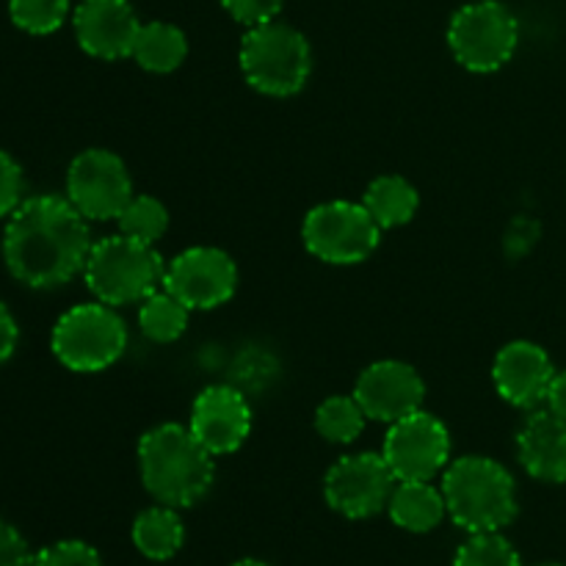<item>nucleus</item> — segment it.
Wrapping results in <instances>:
<instances>
[{
    "label": "nucleus",
    "instance_id": "obj_7",
    "mask_svg": "<svg viewBox=\"0 0 566 566\" xmlns=\"http://www.w3.org/2000/svg\"><path fill=\"white\" fill-rule=\"evenodd\" d=\"M520 22L501 0H475L462 6L448 25V48L470 72H497L514 59Z\"/></svg>",
    "mask_w": 566,
    "mask_h": 566
},
{
    "label": "nucleus",
    "instance_id": "obj_4",
    "mask_svg": "<svg viewBox=\"0 0 566 566\" xmlns=\"http://www.w3.org/2000/svg\"><path fill=\"white\" fill-rule=\"evenodd\" d=\"M166 263L149 243L127 235H108L88 252L83 280L94 298L111 307L144 302L164 287Z\"/></svg>",
    "mask_w": 566,
    "mask_h": 566
},
{
    "label": "nucleus",
    "instance_id": "obj_25",
    "mask_svg": "<svg viewBox=\"0 0 566 566\" xmlns=\"http://www.w3.org/2000/svg\"><path fill=\"white\" fill-rule=\"evenodd\" d=\"M9 17L20 31L48 36L70 17V0H9Z\"/></svg>",
    "mask_w": 566,
    "mask_h": 566
},
{
    "label": "nucleus",
    "instance_id": "obj_34",
    "mask_svg": "<svg viewBox=\"0 0 566 566\" xmlns=\"http://www.w3.org/2000/svg\"><path fill=\"white\" fill-rule=\"evenodd\" d=\"M539 566H558V564H539Z\"/></svg>",
    "mask_w": 566,
    "mask_h": 566
},
{
    "label": "nucleus",
    "instance_id": "obj_20",
    "mask_svg": "<svg viewBox=\"0 0 566 566\" xmlns=\"http://www.w3.org/2000/svg\"><path fill=\"white\" fill-rule=\"evenodd\" d=\"M188 39L171 22H142L130 59L153 75H169L186 61Z\"/></svg>",
    "mask_w": 566,
    "mask_h": 566
},
{
    "label": "nucleus",
    "instance_id": "obj_15",
    "mask_svg": "<svg viewBox=\"0 0 566 566\" xmlns=\"http://www.w3.org/2000/svg\"><path fill=\"white\" fill-rule=\"evenodd\" d=\"M188 429L213 457H227L249 440L252 409L235 387L213 385L193 401Z\"/></svg>",
    "mask_w": 566,
    "mask_h": 566
},
{
    "label": "nucleus",
    "instance_id": "obj_24",
    "mask_svg": "<svg viewBox=\"0 0 566 566\" xmlns=\"http://www.w3.org/2000/svg\"><path fill=\"white\" fill-rule=\"evenodd\" d=\"M116 221H119L122 235L155 247L166 235V230H169V210H166L160 199L149 197V193H138V197H133L125 205V210H122Z\"/></svg>",
    "mask_w": 566,
    "mask_h": 566
},
{
    "label": "nucleus",
    "instance_id": "obj_10",
    "mask_svg": "<svg viewBox=\"0 0 566 566\" xmlns=\"http://www.w3.org/2000/svg\"><path fill=\"white\" fill-rule=\"evenodd\" d=\"M381 457L396 481H431L451 462V434L440 418L418 409L390 423Z\"/></svg>",
    "mask_w": 566,
    "mask_h": 566
},
{
    "label": "nucleus",
    "instance_id": "obj_26",
    "mask_svg": "<svg viewBox=\"0 0 566 566\" xmlns=\"http://www.w3.org/2000/svg\"><path fill=\"white\" fill-rule=\"evenodd\" d=\"M453 566H523L520 553L501 531L470 534L468 542L453 556Z\"/></svg>",
    "mask_w": 566,
    "mask_h": 566
},
{
    "label": "nucleus",
    "instance_id": "obj_6",
    "mask_svg": "<svg viewBox=\"0 0 566 566\" xmlns=\"http://www.w3.org/2000/svg\"><path fill=\"white\" fill-rule=\"evenodd\" d=\"M50 348L64 368L75 374H99L125 354L127 326L111 304H75L55 321Z\"/></svg>",
    "mask_w": 566,
    "mask_h": 566
},
{
    "label": "nucleus",
    "instance_id": "obj_30",
    "mask_svg": "<svg viewBox=\"0 0 566 566\" xmlns=\"http://www.w3.org/2000/svg\"><path fill=\"white\" fill-rule=\"evenodd\" d=\"M31 558L25 536L0 517V566H31Z\"/></svg>",
    "mask_w": 566,
    "mask_h": 566
},
{
    "label": "nucleus",
    "instance_id": "obj_22",
    "mask_svg": "<svg viewBox=\"0 0 566 566\" xmlns=\"http://www.w3.org/2000/svg\"><path fill=\"white\" fill-rule=\"evenodd\" d=\"M188 318H191V310L164 287L144 298L142 310H138V326H142L144 337L153 343L180 340L182 332L188 329Z\"/></svg>",
    "mask_w": 566,
    "mask_h": 566
},
{
    "label": "nucleus",
    "instance_id": "obj_19",
    "mask_svg": "<svg viewBox=\"0 0 566 566\" xmlns=\"http://www.w3.org/2000/svg\"><path fill=\"white\" fill-rule=\"evenodd\" d=\"M130 539L136 551L149 562H169L180 553L182 542H186V525H182L177 509L160 503V506L144 509L133 520Z\"/></svg>",
    "mask_w": 566,
    "mask_h": 566
},
{
    "label": "nucleus",
    "instance_id": "obj_8",
    "mask_svg": "<svg viewBox=\"0 0 566 566\" xmlns=\"http://www.w3.org/2000/svg\"><path fill=\"white\" fill-rule=\"evenodd\" d=\"M304 247L329 265H357L379 249L381 227L363 202H324L307 213L302 224Z\"/></svg>",
    "mask_w": 566,
    "mask_h": 566
},
{
    "label": "nucleus",
    "instance_id": "obj_17",
    "mask_svg": "<svg viewBox=\"0 0 566 566\" xmlns=\"http://www.w3.org/2000/svg\"><path fill=\"white\" fill-rule=\"evenodd\" d=\"M517 459L531 479L566 484V420L551 409H536L517 431Z\"/></svg>",
    "mask_w": 566,
    "mask_h": 566
},
{
    "label": "nucleus",
    "instance_id": "obj_12",
    "mask_svg": "<svg viewBox=\"0 0 566 566\" xmlns=\"http://www.w3.org/2000/svg\"><path fill=\"white\" fill-rule=\"evenodd\" d=\"M235 260L216 247H193L166 265L164 291L180 298L188 310H216L235 296Z\"/></svg>",
    "mask_w": 566,
    "mask_h": 566
},
{
    "label": "nucleus",
    "instance_id": "obj_33",
    "mask_svg": "<svg viewBox=\"0 0 566 566\" xmlns=\"http://www.w3.org/2000/svg\"><path fill=\"white\" fill-rule=\"evenodd\" d=\"M232 566H269V564L258 562V558H241V562H235Z\"/></svg>",
    "mask_w": 566,
    "mask_h": 566
},
{
    "label": "nucleus",
    "instance_id": "obj_9",
    "mask_svg": "<svg viewBox=\"0 0 566 566\" xmlns=\"http://www.w3.org/2000/svg\"><path fill=\"white\" fill-rule=\"evenodd\" d=\"M66 199L88 221H116L133 199L125 160L111 149H83L66 169Z\"/></svg>",
    "mask_w": 566,
    "mask_h": 566
},
{
    "label": "nucleus",
    "instance_id": "obj_18",
    "mask_svg": "<svg viewBox=\"0 0 566 566\" xmlns=\"http://www.w3.org/2000/svg\"><path fill=\"white\" fill-rule=\"evenodd\" d=\"M390 520L409 534H429L446 520L448 506L442 490L431 481H398L387 503Z\"/></svg>",
    "mask_w": 566,
    "mask_h": 566
},
{
    "label": "nucleus",
    "instance_id": "obj_32",
    "mask_svg": "<svg viewBox=\"0 0 566 566\" xmlns=\"http://www.w3.org/2000/svg\"><path fill=\"white\" fill-rule=\"evenodd\" d=\"M545 403L551 412H556L558 418L566 420V370L553 376V385H551V392H547Z\"/></svg>",
    "mask_w": 566,
    "mask_h": 566
},
{
    "label": "nucleus",
    "instance_id": "obj_27",
    "mask_svg": "<svg viewBox=\"0 0 566 566\" xmlns=\"http://www.w3.org/2000/svg\"><path fill=\"white\" fill-rule=\"evenodd\" d=\"M31 566H103V558L92 545L81 539H64L42 547L31 558Z\"/></svg>",
    "mask_w": 566,
    "mask_h": 566
},
{
    "label": "nucleus",
    "instance_id": "obj_5",
    "mask_svg": "<svg viewBox=\"0 0 566 566\" xmlns=\"http://www.w3.org/2000/svg\"><path fill=\"white\" fill-rule=\"evenodd\" d=\"M238 59L249 86L265 97H293L307 86L313 72L307 36L276 20L249 28Z\"/></svg>",
    "mask_w": 566,
    "mask_h": 566
},
{
    "label": "nucleus",
    "instance_id": "obj_13",
    "mask_svg": "<svg viewBox=\"0 0 566 566\" xmlns=\"http://www.w3.org/2000/svg\"><path fill=\"white\" fill-rule=\"evenodd\" d=\"M354 398L365 409L368 420L396 423L423 407L426 385L412 365L401 359H381L359 374Z\"/></svg>",
    "mask_w": 566,
    "mask_h": 566
},
{
    "label": "nucleus",
    "instance_id": "obj_1",
    "mask_svg": "<svg viewBox=\"0 0 566 566\" xmlns=\"http://www.w3.org/2000/svg\"><path fill=\"white\" fill-rule=\"evenodd\" d=\"M92 247L86 216L55 193L22 199L3 232L6 269L31 291H53L83 274Z\"/></svg>",
    "mask_w": 566,
    "mask_h": 566
},
{
    "label": "nucleus",
    "instance_id": "obj_2",
    "mask_svg": "<svg viewBox=\"0 0 566 566\" xmlns=\"http://www.w3.org/2000/svg\"><path fill=\"white\" fill-rule=\"evenodd\" d=\"M142 484L158 503L171 509L197 506L216 479V457L188 426L160 423L138 440Z\"/></svg>",
    "mask_w": 566,
    "mask_h": 566
},
{
    "label": "nucleus",
    "instance_id": "obj_3",
    "mask_svg": "<svg viewBox=\"0 0 566 566\" xmlns=\"http://www.w3.org/2000/svg\"><path fill=\"white\" fill-rule=\"evenodd\" d=\"M448 517L468 534H490L514 523L520 512L517 484L490 457H462L442 473Z\"/></svg>",
    "mask_w": 566,
    "mask_h": 566
},
{
    "label": "nucleus",
    "instance_id": "obj_23",
    "mask_svg": "<svg viewBox=\"0 0 566 566\" xmlns=\"http://www.w3.org/2000/svg\"><path fill=\"white\" fill-rule=\"evenodd\" d=\"M365 409L359 407V401L352 396H332L315 409V429L324 437L326 442H335V446H348V442L357 440L365 429Z\"/></svg>",
    "mask_w": 566,
    "mask_h": 566
},
{
    "label": "nucleus",
    "instance_id": "obj_16",
    "mask_svg": "<svg viewBox=\"0 0 566 566\" xmlns=\"http://www.w3.org/2000/svg\"><path fill=\"white\" fill-rule=\"evenodd\" d=\"M553 376L556 368L551 354L531 340H514L503 346L492 365L495 390L501 392L503 401L517 409H536L545 403Z\"/></svg>",
    "mask_w": 566,
    "mask_h": 566
},
{
    "label": "nucleus",
    "instance_id": "obj_14",
    "mask_svg": "<svg viewBox=\"0 0 566 566\" xmlns=\"http://www.w3.org/2000/svg\"><path fill=\"white\" fill-rule=\"evenodd\" d=\"M72 25L83 53L99 61L130 59L142 31L130 0H81Z\"/></svg>",
    "mask_w": 566,
    "mask_h": 566
},
{
    "label": "nucleus",
    "instance_id": "obj_31",
    "mask_svg": "<svg viewBox=\"0 0 566 566\" xmlns=\"http://www.w3.org/2000/svg\"><path fill=\"white\" fill-rule=\"evenodd\" d=\"M17 340H20V326H17L11 310L0 302V365L14 354Z\"/></svg>",
    "mask_w": 566,
    "mask_h": 566
},
{
    "label": "nucleus",
    "instance_id": "obj_11",
    "mask_svg": "<svg viewBox=\"0 0 566 566\" xmlns=\"http://www.w3.org/2000/svg\"><path fill=\"white\" fill-rule=\"evenodd\" d=\"M396 490V475L381 453H354L337 459L324 479L329 509L346 520H368L385 512Z\"/></svg>",
    "mask_w": 566,
    "mask_h": 566
},
{
    "label": "nucleus",
    "instance_id": "obj_29",
    "mask_svg": "<svg viewBox=\"0 0 566 566\" xmlns=\"http://www.w3.org/2000/svg\"><path fill=\"white\" fill-rule=\"evenodd\" d=\"M221 6L235 22L247 28H258L265 25V22H274L285 0H221Z\"/></svg>",
    "mask_w": 566,
    "mask_h": 566
},
{
    "label": "nucleus",
    "instance_id": "obj_21",
    "mask_svg": "<svg viewBox=\"0 0 566 566\" xmlns=\"http://www.w3.org/2000/svg\"><path fill=\"white\" fill-rule=\"evenodd\" d=\"M363 205L381 230H392V227H403L415 219L420 197L418 188L407 177L381 175L365 188Z\"/></svg>",
    "mask_w": 566,
    "mask_h": 566
},
{
    "label": "nucleus",
    "instance_id": "obj_28",
    "mask_svg": "<svg viewBox=\"0 0 566 566\" xmlns=\"http://www.w3.org/2000/svg\"><path fill=\"white\" fill-rule=\"evenodd\" d=\"M22 191H25V177H22L20 164L6 149H0V219L20 208Z\"/></svg>",
    "mask_w": 566,
    "mask_h": 566
}]
</instances>
